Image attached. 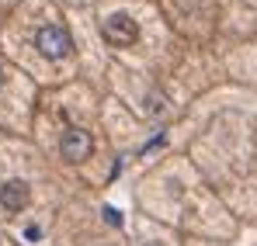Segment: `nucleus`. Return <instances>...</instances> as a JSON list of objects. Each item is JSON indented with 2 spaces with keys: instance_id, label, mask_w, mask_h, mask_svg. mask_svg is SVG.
Masks as SVG:
<instances>
[{
  "instance_id": "obj_1",
  "label": "nucleus",
  "mask_w": 257,
  "mask_h": 246,
  "mask_svg": "<svg viewBox=\"0 0 257 246\" xmlns=\"http://www.w3.org/2000/svg\"><path fill=\"white\" fill-rule=\"evenodd\" d=\"M35 45H39V52H42L45 59H63V56H70L73 39H70L66 28H59V25H45V28H39V35H35Z\"/></svg>"
},
{
  "instance_id": "obj_2",
  "label": "nucleus",
  "mask_w": 257,
  "mask_h": 246,
  "mask_svg": "<svg viewBox=\"0 0 257 246\" xmlns=\"http://www.w3.org/2000/svg\"><path fill=\"white\" fill-rule=\"evenodd\" d=\"M90 149H94L90 132H84V128H70V132H63L59 153H63V160H66V163H84L87 156H90Z\"/></svg>"
},
{
  "instance_id": "obj_3",
  "label": "nucleus",
  "mask_w": 257,
  "mask_h": 246,
  "mask_svg": "<svg viewBox=\"0 0 257 246\" xmlns=\"http://www.w3.org/2000/svg\"><path fill=\"white\" fill-rule=\"evenodd\" d=\"M101 35L111 42V45H132V42L139 39V25L132 21V18H125V14H111L104 25H101Z\"/></svg>"
},
{
  "instance_id": "obj_4",
  "label": "nucleus",
  "mask_w": 257,
  "mask_h": 246,
  "mask_svg": "<svg viewBox=\"0 0 257 246\" xmlns=\"http://www.w3.org/2000/svg\"><path fill=\"white\" fill-rule=\"evenodd\" d=\"M28 198H32V191H28L25 180H7L0 187V205L7 208V211H21V208L28 205Z\"/></svg>"
},
{
  "instance_id": "obj_5",
  "label": "nucleus",
  "mask_w": 257,
  "mask_h": 246,
  "mask_svg": "<svg viewBox=\"0 0 257 246\" xmlns=\"http://www.w3.org/2000/svg\"><path fill=\"white\" fill-rule=\"evenodd\" d=\"M104 222L108 225H122V211L118 208H104Z\"/></svg>"
},
{
  "instance_id": "obj_6",
  "label": "nucleus",
  "mask_w": 257,
  "mask_h": 246,
  "mask_svg": "<svg viewBox=\"0 0 257 246\" xmlns=\"http://www.w3.org/2000/svg\"><path fill=\"white\" fill-rule=\"evenodd\" d=\"M25 236H28V239H39V236H42V229H39V225H28V229H25Z\"/></svg>"
},
{
  "instance_id": "obj_7",
  "label": "nucleus",
  "mask_w": 257,
  "mask_h": 246,
  "mask_svg": "<svg viewBox=\"0 0 257 246\" xmlns=\"http://www.w3.org/2000/svg\"><path fill=\"white\" fill-rule=\"evenodd\" d=\"M4 83H7V70L0 66V87H4Z\"/></svg>"
}]
</instances>
